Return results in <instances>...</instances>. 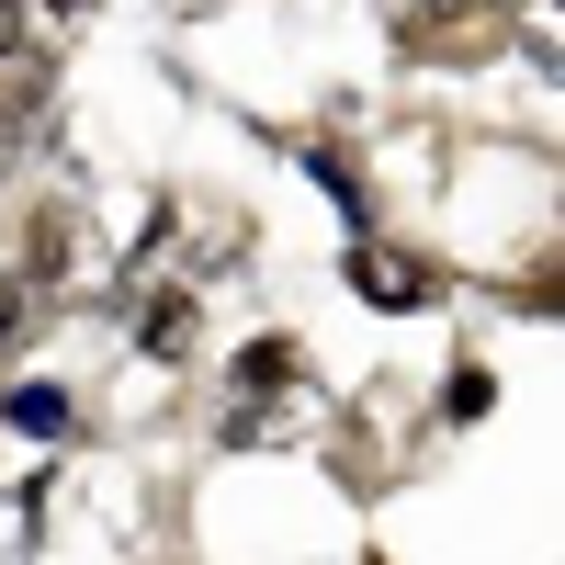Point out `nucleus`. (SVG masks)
Here are the masks:
<instances>
[{
  "label": "nucleus",
  "mask_w": 565,
  "mask_h": 565,
  "mask_svg": "<svg viewBox=\"0 0 565 565\" xmlns=\"http://www.w3.org/2000/svg\"><path fill=\"white\" fill-rule=\"evenodd\" d=\"M340 282H351V306H373V317H441V306H463V271L430 260L418 238H385V226H362V238H351Z\"/></svg>",
  "instance_id": "nucleus-1"
},
{
  "label": "nucleus",
  "mask_w": 565,
  "mask_h": 565,
  "mask_svg": "<svg viewBox=\"0 0 565 565\" xmlns=\"http://www.w3.org/2000/svg\"><path fill=\"white\" fill-rule=\"evenodd\" d=\"M0 430L34 441V452H68L79 441V396L57 385V373H12V385H0Z\"/></svg>",
  "instance_id": "nucleus-3"
},
{
  "label": "nucleus",
  "mask_w": 565,
  "mask_h": 565,
  "mask_svg": "<svg viewBox=\"0 0 565 565\" xmlns=\"http://www.w3.org/2000/svg\"><path fill=\"white\" fill-rule=\"evenodd\" d=\"M57 317H68V295H45L23 260H0V362H34L57 340Z\"/></svg>",
  "instance_id": "nucleus-4"
},
{
  "label": "nucleus",
  "mask_w": 565,
  "mask_h": 565,
  "mask_svg": "<svg viewBox=\"0 0 565 565\" xmlns=\"http://www.w3.org/2000/svg\"><path fill=\"white\" fill-rule=\"evenodd\" d=\"M362 565H385V554H362Z\"/></svg>",
  "instance_id": "nucleus-8"
},
{
  "label": "nucleus",
  "mask_w": 565,
  "mask_h": 565,
  "mask_svg": "<svg viewBox=\"0 0 565 565\" xmlns=\"http://www.w3.org/2000/svg\"><path fill=\"white\" fill-rule=\"evenodd\" d=\"M295 373H317L295 328H249V340L226 351V373H215V396H260V385H295Z\"/></svg>",
  "instance_id": "nucleus-5"
},
{
  "label": "nucleus",
  "mask_w": 565,
  "mask_h": 565,
  "mask_svg": "<svg viewBox=\"0 0 565 565\" xmlns=\"http://www.w3.org/2000/svg\"><path fill=\"white\" fill-rule=\"evenodd\" d=\"M34 45H45V34H34V0H0V68L34 57Z\"/></svg>",
  "instance_id": "nucleus-7"
},
{
  "label": "nucleus",
  "mask_w": 565,
  "mask_h": 565,
  "mask_svg": "<svg viewBox=\"0 0 565 565\" xmlns=\"http://www.w3.org/2000/svg\"><path fill=\"white\" fill-rule=\"evenodd\" d=\"M476 418H498V362L487 351H452V373H441V430H476Z\"/></svg>",
  "instance_id": "nucleus-6"
},
{
  "label": "nucleus",
  "mask_w": 565,
  "mask_h": 565,
  "mask_svg": "<svg viewBox=\"0 0 565 565\" xmlns=\"http://www.w3.org/2000/svg\"><path fill=\"white\" fill-rule=\"evenodd\" d=\"M328 430H340V407H328L317 373L260 385V396H215V452H317Z\"/></svg>",
  "instance_id": "nucleus-2"
}]
</instances>
